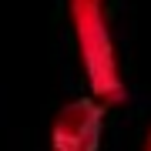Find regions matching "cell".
Wrapping results in <instances>:
<instances>
[{"mask_svg":"<svg viewBox=\"0 0 151 151\" xmlns=\"http://www.w3.org/2000/svg\"><path fill=\"white\" fill-rule=\"evenodd\" d=\"M101 4L104 0H70V20L77 30L81 60L87 70V81H91V91L101 101L114 104V101H124V84L118 74V57H114V44L108 34V24H104Z\"/></svg>","mask_w":151,"mask_h":151,"instance_id":"cell-1","label":"cell"},{"mask_svg":"<svg viewBox=\"0 0 151 151\" xmlns=\"http://www.w3.org/2000/svg\"><path fill=\"white\" fill-rule=\"evenodd\" d=\"M104 108L91 97H74L50 124V151H97L101 148Z\"/></svg>","mask_w":151,"mask_h":151,"instance_id":"cell-2","label":"cell"},{"mask_svg":"<svg viewBox=\"0 0 151 151\" xmlns=\"http://www.w3.org/2000/svg\"><path fill=\"white\" fill-rule=\"evenodd\" d=\"M145 151H151V134H148V141H145Z\"/></svg>","mask_w":151,"mask_h":151,"instance_id":"cell-3","label":"cell"}]
</instances>
